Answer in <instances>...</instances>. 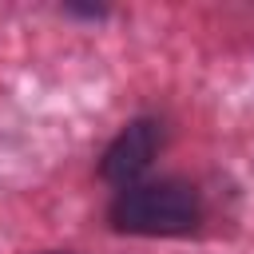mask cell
<instances>
[{"mask_svg":"<svg viewBox=\"0 0 254 254\" xmlns=\"http://www.w3.org/2000/svg\"><path fill=\"white\" fill-rule=\"evenodd\" d=\"M202 218V202L194 187L159 179V183H131L111 202V222L127 234H187Z\"/></svg>","mask_w":254,"mask_h":254,"instance_id":"1","label":"cell"},{"mask_svg":"<svg viewBox=\"0 0 254 254\" xmlns=\"http://www.w3.org/2000/svg\"><path fill=\"white\" fill-rule=\"evenodd\" d=\"M155 151H159V127L155 123H131L111 143V151L103 155V179H111L119 187H131L151 167Z\"/></svg>","mask_w":254,"mask_h":254,"instance_id":"2","label":"cell"}]
</instances>
